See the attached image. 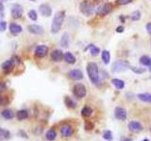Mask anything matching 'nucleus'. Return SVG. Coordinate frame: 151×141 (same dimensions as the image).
Wrapping results in <instances>:
<instances>
[{"mask_svg": "<svg viewBox=\"0 0 151 141\" xmlns=\"http://www.w3.org/2000/svg\"><path fill=\"white\" fill-rule=\"evenodd\" d=\"M87 74L91 80V82L94 85H98L100 83V76H99V70L96 63L90 62L87 64Z\"/></svg>", "mask_w": 151, "mask_h": 141, "instance_id": "nucleus-1", "label": "nucleus"}, {"mask_svg": "<svg viewBox=\"0 0 151 141\" xmlns=\"http://www.w3.org/2000/svg\"><path fill=\"white\" fill-rule=\"evenodd\" d=\"M64 18H65V12L64 11H58L55 14L51 25V32L53 34L58 33L60 30V28H62V25L63 24Z\"/></svg>", "mask_w": 151, "mask_h": 141, "instance_id": "nucleus-2", "label": "nucleus"}, {"mask_svg": "<svg viewBox=\"0 0 151 141\" xmlns=\"http://www.w3.org/2000/svg\"><path fill=\"white\" fill-rule=\"evenodd\" d=\"M128 68H130V62L127 61V60H116L112 63V72H122L127 71Z\"/></svg>", "mask_w": 151, "mask_h": 141, "instance_id": "nucleus-3", "label": "nucleus"}, {"mask_svg": "<svg viewBox=\"0 0 151 141\" xmlns=\"http://www.w3.org/2000/svg\"><path fill=\"white\" fill-rule=\"evenodd\" d=\"M73 93L77 98L82 99V98H84L86 96L87 89H86V87H85L84 85H83V84L78 83V84H76V85L74 86V87H73Z\"/></svg>", "mask_w": 151, "mask_h": 141, "instance_id": "nucleus-4", "label": "nucleus"}, {"mask_svg": "<svg viewBox=\"0 0 151 141\" xmlns=\"http://www.w3.org/2000/svg\"><path fill=\"white\" fill-rule=\"evenodd\" d=\"M79 10H80L81 13L84 14L85 16H91L94 12V8L92 6V4L88 1H83L79 5Z\"/></svg>", "mask_w": 151, "mask_h": 141, "instance_id": "nucleus-5", "label": "nucleus"}, {"mask_svg": "<svg viewBox=\"0 0 151 141\" xmlns=\"http://www.w3.org/2000/svg\"><path fill=\"white\" fill-rule=\"evenodd\" d=\"M114 117L118 120H126L127 118V110L121 106H117L114 109Z\"/></svg>", "mask_w": 151, "mask_h": 141, "instance_id": "nucleus-6", "label": "nucleus"}, {"mask_svg": "<svg viewBox=\"0 0 151 141\" xmlns=\"http://www.w3.org/2000/svg\"><path fill=\"white\" fill-rule=\"evenodd\" d=\"M60 135L63 138H70V136L74 134V129L70 124H63L60 129Z\"/></svg>", "mask_w": 151, "mask_h": 141, "instance_id": "nucleus-7", "label": "nucleus"}, {"mask_svg": "<svg viewBox=\"0 0 151 141\" xmlns=\"http://www.w3.org/2000/svg\"><path fill=\"white\" fill-rule=\"evenodd\" d=\"M112 6L111 3H105L104 5L100 6L97 9L96 12L98 15H101V16H104V15H107L112 11Z\"/></svg>", "mask_w": 151, "mask_h": 141, "instance_id": "nucleus-8", "label": "nucleus"}, {"mask_svg": "<svg viewBox=\"0 0 151 141\" xmlns=\"http://www.w3.org/2000/svg\"><path fill=\"white\" fill-rule=\"evenodd\" d=\"M23 15V8L19 4H13L11 7V16L14 19L21 18Z\"/></svg>", "mask_w": 151, "mask_h": 141, "instance_id": "nucleus-9", "label": "nucleus"}, {"mask_svg": "<svg viewBox=\"0 0 151 141\" xmlns=\"http://www.w3.org/2000/svg\"><path fill=\"white\" fill-rule=\"evenodd\" d=\"M48 53V47L46 46V45H38V46L36 47L35 49V56H37V58H44L45 56L47 55Z\"/></svg>", "mask_w": 151, "mask_h": 141, "instance_id": "nucleus-10", "label": "nucleus"}, {"mask_svg": "<svg viewBox=\"0 0 151 141\" xmlns=\"http://www.w3.org/2000/svg\"><path fill=\"white\" fill-rule=\"evenodd\" d=\"M39 11L40 13L44 17H49L52 14V9L51 7L47 5V4H42L39 7Z\"/></svg>", "mask_w": 151, "mask_h": 141, "instance_id": "nucleus-11", "label": "nucleus"}, {"mask_svg": "<svg viewBox=\"0 0 151 141\" xmlns=\"http://www.w3.org/2000/svg\"><path fill=\"white\" fill-rule=\"evenodd\" d=\"M128 130L130 132H133V133H139L143 130V125L139 122V121H135V120H132L128 123Z\"/></svg>", "mask_w": 151, "mask_h": 141, "instance_id": "nucleus-12", "label": "nucleus"}, {"mask_svg": "<svg viewBox=\"0 0 151 141\" xmlns=\"http://www.w3.org/2000/svg\"><path fill=\"white\" fill-rule=\"evenodd\" d=\"M14 65H15V64L13 62V60L12 59H9V60H6L5 62L2 63L1 68H2V70L6 72V74H9V72H10L11 71H12Z\"/></svg>", "mask_w": 151, "mask_h": 141, "instance_id": "nucleus-13", "label": "nucleus"}, {"mask_svg": "<svg viewBox=\"0 0 151 141\" xmlns=\"http://www.w3.org/2000/svg\"><path fill=\"white\" fill-rule=\"evenodd\" d=\"M68 75L69 77L73 80H81L83 78V74L80 70L78 69H75V70H71L69 72H68Z\"/></svg>", "mask_w": 151, "mask_h": 141, "instance_id": "nucleus-14", "label": "nucleus"}, {"mask_svg": "<svg viewBox=\"0 0 151 141\" xmlns=\"http://www.w3.org/2000/svg\"><path fill=\"white\" fill-rule=\"evenodd\" d=\"M28 31L32 34H35V35H42L44 33V28L43 26H41L39 25H28Z\"/></svg>", "mask_w": 151, "mask_h": 141, "instance_id": "nucleus-15", "label": "nucleus"}, {"mask_svg": "<svg viewBox=\"0 0 151 141\" xmlns=\"http://www.w3.org/2000/svg\"><path fill=\"white\" fill-rule=\"evenodd\" d=\"M63 58L62 51H60V49H56L51 53V59L55 62H60Z\"/></svg>", "mask_w": 151, "mask_h": 141, "instance_id": "nucleus-16", "label": "nucleus"}, {"mask_svg": "<svg viewBox=\"0 0 151 141\" xmlns=\"http://www.w3.org/2000/svg\"><path fill=\"white\" fill-rule=\"evenodd\" d=\"M22 26L17 24H10V31L12 35H18L22 32Z\"/></svg>", "mask_w": 151, "mask_h": 141, "instance_id": "nucleus-17", "label": "nucleus"}, {"mask_svg": "<svg viewBox=\"0 0 151 141\" xmlns=\"http://www.w3.org/2000/svg\"><path fill=\"white\" fill-rule=\"evenodd\" d=\"M112 84L115 87L116 89H119V90L123 89L125 87V82L123 81V80L118 79V78H113L112 80Z\"/></svg>", "mask_w": 151, "mask_h": 141, "instance_id": "nucleus-18", "label": "nucleus"}, {"mask_svg": "<svg viewBox=\"0 0 151 141\" xmlns=\"http://www.w3.org/2000/svg\"><path fill=\"white\" fill-rule=\"evenodd\" d=\"M138 99L140 101L147 104H151V94L150 93H140L138 94Z\"/></svg>", "mask_w": 151, "mask_h": 141, "instance_id": "nucleus-19", "label": "nucleus"}, {"mask_svg": "<svg viewBox=\"0 0 151 141\" xmlns=\"http://www.w3.org/2000/svg\"><path fill=\"white\" fill-rule=\"evenodd\" d=\"M63 58L64 60L68 63V64H74L76 63V58L75 56L70 52H66L65 54L63 55Z\"/></svg>", "mask_w": 151, "mask_h": 141, "instance_id": "nucleus-20", "label": "nucleus"}, {"mask_svg": "<svg viewBox=\"0 0 151 141\" xmlns=\"http://www.w3.org/2000/svg\"><path fill=\"white\" fill-rule=\"evenodd\" d=\"M140 64L145 66V67H151V58L148 56H142L140 58Z\"/></svg>", "mask_w": 151, "mask_h": 141, "instance_id": "nucleus-21", "label": "nucleus"}, {"mask_svg": "<svg viewBox=\"0 0 151 141\" xmlns=\"http://www.w3.org/2000/svg\"><path fill=\"white\" fill-rule=\"evenodd\" d=\"M2 117L4 118L5 120H11L14 118V113L11 109H5L3 110L2 113H1Z\"/></svg>", "mask_w": 151, "mask_h": 141, "instance_id": "nucleus-22", "label": "nucleus"}, {"mask_svg": "<svg viewBox=\"0 0 151 141\" xmlns=\"http://www.w3.org/2000/svg\"><path fill=\"white\" fill-rule=\"evenodd\" d=\"M64 104H65V105L69 108H76L77 107V104H76V102L72 98L68 97V96H66L65 98H64Z\"/></svg>", "mask_w": 151, "mask_h": 141, "instance_id": "nucleus-23", "label": "nucleus"}, {"mask_svg": "<svg viewBox=\"0 0 151 141\" xmlns=\"http://www.w3.org/2000/svg\"><path fill=\"white\" fill-rule=\"evenodd\" d=\"M16 117H17V120H23L28 119V110H25V109L19 110L16 114Z\"/></svg>", "mask_w": 151, "mask_h": 141, "instance_id": "nucleus-24", "label": "nucleus"}, {"mask_svg": "<svg viewBox=\"0 0 151 141\" xmlns=\"http://www.w3.org/2000/svg\"><path fill=\"white\" fill-rule=\"evenodd\" d=\"M56 138H57V132L54 130V129H50V130H48L46 132V134H45V138L49 141L55 140Z\"/></svg>", "mask_w": 151, "mask_h": 141, "instance_id": "nucleus-25", "label": "nucleus"}, {"mask_svg": "<svg viewBox=\"0 0 151 141\" xmlns=\"http://www.w3.org/2000/svg\"><path fill=\"white\" fill-rule=\"evenodd\" d=\"M93 114V109L90 106H84L81 109V115L84 118H90Z\"/></svg>", "mask_w": 151, "mask_h": 141, "instance_id": "nucleus-26", "label": "nucleus"}, {"mask_svg": "<svg viewBox=\"0 0 151 141\" xmlns=\"http://www.w3.org/2000/svg\"><path fill=\"white\" fill-rule=\"evenodd\" d=\"M10 138V131L6 130V129L0 128V140H7Z\"/></svg>", "mask_w": 151, "mask_h": 141, "instance_id": "nucleus-27", "label": "nucleus"}, {"mask_svg": "<svg viewBox=\"0 0 151 141\" xmlns=\"http://www.w3.org/2000/svg\"><path fill=\"white\" fill-rule=\"evenodd\" d=\"M87 49H89L91 55H92L93 56H97L100 53V49L98 47H96V45H93V44H90L89 46L86 48V50H87Z\"/></svg>", "mask_w": 151, "mask_h": 141, "instance_id": "nucleus-28", "label": "nucleus"}, {"mask_svg": "<svg viewBox=\"0 0 151 141\" xmlns=\"http://www.w3.org/2000/svg\"><path fill=\"white\" fill-rule=\"evenodd\" d=\"M101 58L105 64H109V60H111V54H109V52L108 50H104L101 53Z\"/></svg>", "mask_w": 151, "mask_h": 141, "instance_id": "nucleus-29", "label": "nucleus"}, {"mask_svg": "<svg viewBox=\"0 0 151 141\" xmlns=\"http://www.w3.org/2000/svg\"><path fill=\"white\" fill-rule=\"evenodd\" d=\"M60 45L62 47H68V45H69V35L67 33H64L62 35V39H60Z\"/></svg>", "mask_w": 151, "mask_h": 141, "instance_id": "nucleus-30", "label": "nucleus"}, {"mask_svg": "<svg viewBox=\"0 0 151 141\" xmlns=\"http://www.w3.org/2000/svg\"><path fill=\"white\" fill-rule=\"evenodd\" d=\"M102 136H103L104 139L108 140V141H112V139H113L112 133V131H109V130L105 131L104 134H103V135H102Z\"/></svg>", "mask_w": 151, "mask_h": 141, "instance_id": "nucleus-31", "label": "nucleus"}, {"mask_svg": "<svg viewBox=\"0 0 151 141\" xmlns=\"http://www.w3.org/2000/svg\"><path fill=\"white\" fill-rule=\"evenodd\" d=\"M130 70L133 72H135V74H143V72H146L145 68H140V67H130Z\"/></svg>", "mask_w": 151, "mask_h": 141, "instance_id": "nucleus-32", "label": "nucleus"}, {"mask_svg": "<svg viewBox=\"0 0 151 141\" xmlns=\"http://www.w3.org/2000/svg\"><path fill=\"white\" fill-rule=\"evenodd\" d=\"M131 20H133V21H138L140 18H141V12H140L139 10H135L133 11V12L131 13Z\"/></svg>", "mask_w": 151, "mask_h": 141, "instance_id": "nucleus-33", "label": "nucleus"}, {"mask_svg": "<svg viewBox=\"0 0 151 141\" xmlns=\"http://www.w3.org/2000/svg\"><path fill=\"white\" fill-rule=\"evenodd\" d=\"M28 17L30 20H32V21H36L37 19H38V15H37V12L34 10H30L28 11Z\"/></svg>", "mask_w": 151, "mask_h": 141, "instance_id": "nucleus-34", "label": "nucleus"}, {"mask_svg": "<svg viewBox=\"0 0 151 141\" xmlns=\"http://www.w3.org/2000/svg\"><path fill=\"white\" fill-rule=\"evenodd\" d=\"M84 128H85V130H87V131L93 130L94 129V123L91 122V121H89V120H86L85 124H84Z\"/></svg>", "mask_w": 151, "mask_h": 141, "instance_id": "nucleus-35", "label": "nucleus"}, {"mask_svg": "<svg viewBox=\"0 0 151 141\" xmlns=\"http://www.w3.org/2000/svg\"><path fill=\"white\" fill-rule=\"evenodd\" d=\"M132 2V0H116V3L118 4V5H127V4H130Z\"/></svg>", "mask_w": 151, "mask_h": 141, "instance_id": "nucleus-36", "label": "nucleus"}, {"mask_svg": "<svg viewBox=\"0 0 151 141\" xmlns=\"http://www.w3.org/2000/svg\"><path fill=\"white\" fill-rule=\"evenodd\" d=\"M6 28H7V23L4 21H1L0 22V32L5 31Z\"/></svg>", "mask_w": 151, "mask_h": 141, "instance_id": "nucleus-37", "label": "nucleus"}, {"mask_svg": "<svg viewBox=\"0 0 151 141\" xmlns=\"http://www.w3.org/2000/svg\"><path fill=\"white\" fill-rule=\"evenodd\" d=\"M145 28H146L147 32H148L150 35H151V23H148V24L145 25Z\"/></svg>", "mask_w": 151, "mask_h": 141, "instance_id": "nucleus-38", "label": "nucleus"}, {"mask_svg": "<svg viewBox=\"0 0 151 141\" xmlns=\"http://www.w3.org/2000/svg\"><path fill=\"white\" fill-rule=\"evenodd\" d=\"M123 31H124V26H123V25H120V26H118V28H116V32L122 33Z\"/></svg>", "mask_w": 151, "mask_h": 141, "instance_id": "nucleus-39", "label": "nucleus"}, {"mask_svg": "<svg viewBox=\"0 0 151 141\" xmlns=\"http://www.w3.org/2000/svg\"><path fill=\"white\" fill-rule=\"evenodd\" d=\"M19 133H20V134L22 135L21 136H22V138H28V135H26V133H24V131H20V132H19Z\"/></svg>", "mask_w": 151, "mask_h": 141, "instance_id": "nucleus-40", "label": "nucleus"}, {"mask_svg": "<svg viewBox=\"0 0 151 141\" xmlns=\"http://www.w3.org/2000/svg\"><path fill=\"white\" fill-rule=\"evenodd\" d=\"M6 89V87H5V84H1V85H0V90L1 91H3L4 89Z\"/></svg>", "mask_w": 151, "mask_h": 141, "instance_id": "nucleus-41", "label": "nucleus"}, {"mask_svg": "<svg viewBox=\"0 0 151 141\" xmlns=\"http://www.w3.org/2000/svg\"><path fill=\"white\" fill-rule=\"evenodd\" d=\"M3 10H4V6L2 3H0V13L3 12Z\"/></svg>", "mask_w": 151, "mask_h": 141, "instance_id": "nucleus-42", "label": "nucleus"}, {"mask_svg": "<svg viewBox=\"0 0 151 141\" xmlns=\"http://www.w3.org/2000/svg\"><path fill=\"white\" fill-rule=\"evenodd\" d=\"M122 141H132L131 138H123Z\"/></svg>", "mask_w": 151, "mask_h": 141, "instance_id": "nucleus-43", "label": "nucleus"}, {"mask_svg": "<svg viewBox=\"0 0 151 141\" xmlns=\"http://www.w3.org/2000/svg\"><path fill=\"white\" fill-rule=\"evenodd\" d=\"M3 100H4V99H3L1 96H0V105H2V104H3Z\"/></svg>", "mask_w": 151, "mask_h": 141, "instance_id": "nucleus-44", "label": "nucleus"}, {"mask_svg": "<svg viewBox=\"0 0 151 141\" xmlns=\"http://www.w3.org/2000/svg\"><path fill=\"white\" fill-rule=\"evenodd\" d=\"M143 141H150V140H148V139H143Z\"/></svg>", "mask_w": 151, "mask_h": 141, "instance_id": "nucleus-45", "label": "nucleus"}, {"mask_svg": "<svg viewBox=\"0 0 151 141\" xmlns=\"http://www.w3.org/2000/svg\"><path fill=\"white\" fill-rule=\"evenodd\" d=\"M30 1H35V0H30Z\"/></svg>", "mask_w": 151, "mask_h": 141, "instance_id": "nucleus-46", "label": "nucleus"}, {"mask_svg": "<svg viewBox=\"0 0 151 141\" xmlns=\"http://www.w3.org/2000/svg\"><path fill=\"white\" fill-rule=\"evenodd\" d=\"M150 132H151V127H150Z\"/></svg>", "mask_w": 151, "mask_h": 141, "instance_id": "nucleus-47", "label": "nucleus"}, {"mask_svg": "<svg viewBox=\"0 0 151 141\" xmlns=\"http://www.w3.org/2000/svg\"><path fill=\"white\" fill-rule=\"evenodd\" d=\"M150 78H151V77H150Z\"/></svg>", "mask_w": 151, "mask_h": 141, "instance_id": "nucleus-48", "label": "nucleus"}]
</instances>
